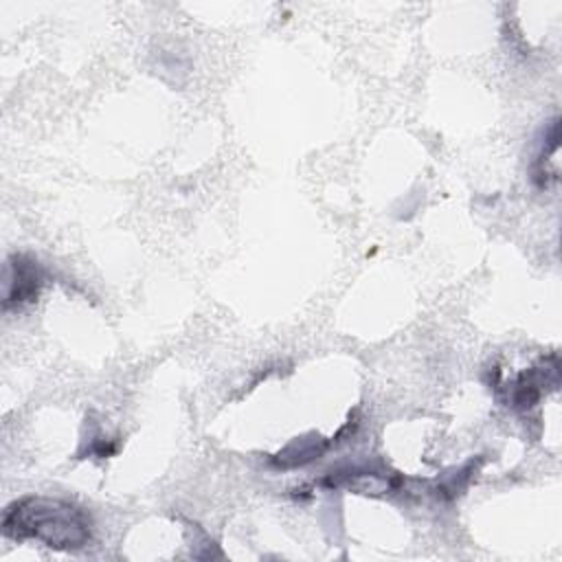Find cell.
I'll use <instances>...</instances> for the list:
<instances>
[{"label":"cell","mask_w":562,"mask_h":562,"mask_svg":"<svg viewBox=\"0 0 562 562\" xmlns=\"http://www.w3.org/2000/svg\"><path fill=\"white\" fill-rule=\"evenodd\" d=\"M2 531L13 540H37L59 551L83 549L92 540L90 516L75 503L50 496H24L2 516Z\"/></svg>","instance_id":"cell-1"},{"label":"cell","mask_w":562,"mask_h":562,"mask_svg":"<svg viewBox=\"0 0 562 562\" xmlns=\"http://www.w3.org/2000/svg\"><path fill=\"white\" fill-rule=\"evenodd\" d=\"M44 283V274L35 259L29 255L15 252L7 259V274H4V299L2 307H20L24 303H33L40 296Z\"/></svg>","instance_id":"cell-2"}]
</instances>
